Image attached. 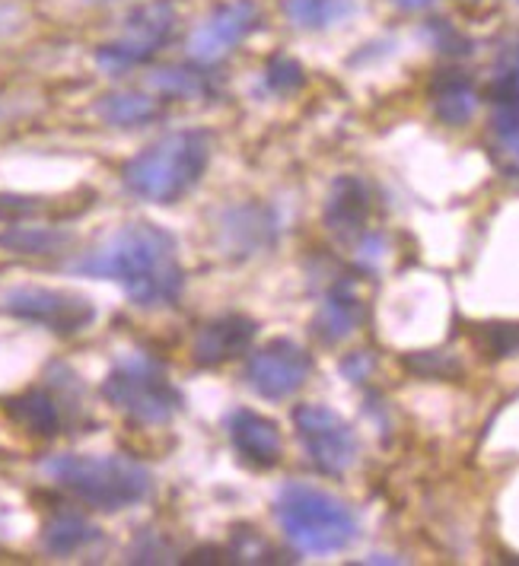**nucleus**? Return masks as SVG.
I'll use <instances>...</instances> for the list:
<instances>
[{
    "label": "nucleus",
    "instance_id": "1",
    "mask_svg": "<svg viewBox=\"0 0 519 566\" xmlns=\"http://www.w3.org/2000/svg\"><path fill=\"white\" fill-rule=\"evenodd\" d=\"M71 271L80 277L115 281L141 310L176 306L185 290L176 239L147 220L118 227L96 249L71 261Z\"/></svg>",
    "mask_w": 519,
    "mask_h": 566
},
{
    "label": "nucleus",
    "instance_id": "2",
    "mask_svg": "<svg viewBox=\"0 0 519 566\" xmlns=\"http://www.w3.org/2000/svg\"><path fill=\"white\" fill-rule=\"evenodd\" d=\"M42 474L54 488L68 490L74 500L93 506V510H103V513H118V510L137 506L154 490L150 471L125 455L61 452V455H52L42 462Z\"/></svg>",
    "mask_w": 519,
    "mask_h": 566
},
{
    "label": "nucleus",
    "instance_id": "3",
    "mask_svg": "<svg viewBox=\"0 0 519 566\" xmlns=\"http://www.w3.org/2000/svg\"><path fill=\"white\" fill-rule=\"evenodd\" d=\"M210 163V137L205 130H176L159 137L147 150L131 156L122 169V185L134 198L173 205L188 195Z\"/></svg>",
    "mask_w": 519,
    "mask_h": 566
},
{
    "label": "nucleus",
    "instance_id": "4",
    "mask_svg": "<svg viewBox=\"0 0 519 566\" xmlns=\"http://www.w3.org/2000/svg\"><path fill=\"white\" fill-rule=\"evenodd\" d=\"M287 541L303 554H338L357 538V518L344 500L303 481H290L274 500Z\"/></svg>",
    "mask_w": 519,
    "mask_h": 566
},
{
    "label": "nucleus",
    "instance_id": "5",
    "mask_svg": "<svg viewBox=\"0 0 519 566\" xmlns=\"http://www.w3.org/2000/svg\"><path fill=\"white\" fill-rule=\"evenodd\" d=\"M105 401L144 427H163L183 411V395L169 373L147 354H128L105 373Z\"/></svg>",
    "mask_w": 519,
    "mask_h": 566
},
{
    "label": "nucleus",
    "instance_id": "6",
    "mask_svg": "<svg viewBox=\"0 0 519 566\" xmlns=\"http://www.w3.org/2000/svg\"><path fill=\"white\" fill-rule=\"evenodd\" d=\"M176 29H179V10L169 0L141 3L128 13L122 35L96 52V64L108 77H122L134 67L147 64L166 42H173Z\"/></svg>",
    "mask_w": 519,
    "mask_h": 566
},
{
    "label": "nucleus",
    "instance_id": "7",
    "mask_svg": "<svg viewBox=\"0 0 519 566\" xmlns=\"http://www.w3.org/2000/svg\"><path fill=\"white\" fill-rule=\"evenodd\" d=\"M0 306L13 318L42 325L54 335H77L96 322V306L86 296L54 286H13L0 296Z\"/></svg>",
    "mask_w": 519,
    "mask_h": 566
},
{
    "label": "nucleus",
    "instance_id": "8",
    "mask_svg": "<svg viewBox=\"0 0 519 566\" xmlns=\"http://www.w3.org/2000/svg\"><path fill=\"white\" fill-rule=\"evenodd\" d=\"M293 427L297 437L303 442L310 462L322 471V474H344L347 468H354L361 442L354 427L332 408L325 405H300L293 411Z\"/></svg>",
    "mask_w": 519,
    "mask_h": 566
},
{
    "label": "nucleus",
    "instance_id": "9",
    "mask_svg": "<svg viewBox=\"0 0 519 566\" xmlns=\"http://www.w3.org/2000/svg\"><path fill=\"white\" fill-rule=\"evenodd\" d=\"M312 373V357L297 344L278 337L259 347L246 363V382L268 401H284L307 386Z\"/></svg>",
    "mask_w": 519,
    "mask_h": 566
},
{
    "label": "nucleus",
    "instance_id": "10",
    "mask_svg": "<svg viewBox=\"0 0 519 566\" xmlns=\"http://www.w3.org/2000/svg\"><path fill=\"white\" fill-rule=\"evenodd\" d=\"M259 7L252 0H230L217 7L214 13L205 17V23L191 32L188 52L198 64H217L227 54L236 52L239 42H246L259 29Z\"/></svg>",
    "mask_w": 519,
    "mask_h": 566
},
{
    "label": "nucleus",
    "instance_id": "11",
    "mask_svg": "<svg viewBox=\"0 0 519 566\" xmlns=\"http://www.w3.org/2000/svg\"><path fill=\"white\" fill-rule=\"evenodd\" d=\"M217 235L227 249V255L252 258L274 245L278 239V220L274 210L261 205H239L220 213Z\"/></svg>",
    "mask_w": 519,
    "mask_h": 566
},
{
    "label": "nucleus",
    "instance_id": "12",
    "mask_svg": "<svg viewBox=\"0 0 519 566\" xmlns=\"http://www.w3.org/2000/svg\"><path fill=\"white\" fill-rule=\"evenodd\" d=\"M227 433L236 452L242 455V462H249L252 468H274L284 455V439H281L278 423L261 417L259 411L239 408L230 413Z\"/></svg>",
    "mask_w": 519,
    "mask_h": 566
},
{
    "label": "nucleus",
    "instance_id": "13",
    "mask_svg": "<svg viewBox=\"0 0 519 566\" xmlns=\"http://www.w3.org/2000/svg\"><path fill=\"white\" fill-rule=\"evenodd\" d=\"M361 322H364V300L357 293V283L338 277L335 283H329L325 300L312 318V335L322 344H341L361 328Z\"/></svg>",
    "mask_w": 519,
    "mask_h": 566
},
{
    "label": "nucleus",
    "instance_id": "14",
    "mask_svg": "<svg viewBox=\"0 0 519 566\" xmlns=\"http://www.w3.org/2000/svg\"><path fill=\"white\" fill-rule=\"evenodd\" d=\"M256 332H259L256 322L246 315H220L198 332L191 357L198 366H220L246 354L256 340Z\"/></svg>",
    "mask_w": 519,
    "mask_h": 566
},
{
    "label": "nucleus",
    "instance_id": "15",
    "mask_svg": "<svg viewBox=\"0 0 519 566\" xmlns=\"http://www.w3.org/2000/svg\"><path fill=\"white\" fill-rule=\"evenodd\" d=\"M370 210H373V198H370L366 181L357 179V176H341L329 191L322 220L338 239H361L366 232Z\"/></svg>",
    "mask_w": 519,
    "mask_h": 566
},
{
    "label": "nucleus",
    "instance_id": "16",
    "mask_svg": "<svg viewBox=\"0 0 519 566\" xmlns=\"http://www.w3.org/2000/svg\"><path fill=\"white\" fill-rule=\"evenodd\" d=\"M7 413L32 437H58L68 423V408H64V395L52 388H29L23 395H17L13 401H7Z\"/></svg>",
    "mask_w": 519,
    "mask_h": 566
},
{
    "label": "nucleus",
    "instance_id": "17",
    "mask_svg": "<svg viewBox=\"0 0 519 566\" xmlns=\"http://www.w3.org/2000/svg\"><path fill=\"white\" fill-rule=\"evenodd\" d=\"M434 112L443 125L449 128H463L471 122V115L478 112V93L471 86V80L463 77L459 71H446L434 80Z\"/></svg>",
    "mask_w": 519,
    "mask_h": 566
},
{
    "label": "nucleus",
    "instance_id": "18",
    "mask_svg": "<svg viewBox=\"0 0 519 566\" xmlns=\"http://www.w3.org/2000/svg\"><path fill=\"white\" fill-rule=\"evenodd\" d=\"M208 64H176L150 74V86L163 99H179V103H195V99H210L217 93V80L205 71Z\"/></svg>",
    "mask_w": 519,
    "mask_h": 566
},
{
    "label": "nucleus",
    "instance_id": "19",
    "mask_svg": "<svg viewBox=\"0 0 519 566\" xmlns=\"http://www.w3.org/2000/svg\"><path fill=\"white\" fill-rule=\"evenodd\" d=\"M100 541V528L80 513H54L42 525V547L52 557H71Z\"/></svg>",
    "mask_w": 519,
    "mask_h": 566
},
{
    "label": "nucleus",
    "instance_id": "20",
    "mask_svg": "<svg viewBox=\"0 0 519 566\" xmlns=\"http://www.w3.org/2000/svg\"><path fill=\"white\" fill-rule=\"evenodd\" d=\"M163 105L147 93H108L96 103V115L103 118L108 128H141L159 118Z\"/></svg>",
    "mask_w": 519,
    "mask_h": 566
},
{
    "label": "nucleus",
    "instance_id": "21",
    "mask_svg": "<svg viewBox=\"0 0 519 566\" xmlns=\"http://www.w3.org/2000/svg\"><path fill=\"white\" fill-rule=\"evenodd\" d=\"M361 10L357 0H284V17L290 27L319 32L351 20Z\"/></svg>",
    "mask_w": 519,
    "mask_h": 566
},
{
    "label": "nucleus",
    "instance_id": "22",
    "mask_svg": "<svg viewBox=\"0 0 519 566\" xmlns=\"http://www.w3.org/2000/svg\"><path fill=\"white\" fill-rule=\"evenodd\" d=\"M0 245L17 252V255H54L71 245V232L54 230V227H10L0 235Z\"/></svg>",
    "mask_w": 519,
    "mask_h": 566
},
{
    "label": "nucleus",
    "instance_id": "23",
    "mask_svg": "<svg viewBox=\"0 0 519 566\" xmlns=\"http://www.w3.org/2000/svg\"><path fill=\"white\" fill-rule=\"evenodd\" d=\"M494 150L507 176L519 179V108L513 105H494Z\"/></svg>",
    "mask_w": 519,
    "mask_h": 566
},
{
    "label": "nucleus",
    "instance_id": "24",
    "mask_svg": "<svg viewBox=\"0 0 519 566\" xmlns=\"http://www.w3.org/2000/svg\"><path fill=\"white\" fill-rule=\"evenodd\" d=\"M471 340L488 357H517L519 354V322H485L471 328Z\"/></svg>",
    "mask_w": 519,
    "mask_h": 566
},
{
    "label": "nucleus",
    "instance_id": "25",
    "mask_svg": "<svg viewBox=\"0 0 519 566\" xmlns=\"http://www.w3.org/2000/svg\"><path fill=\"white\" fill-rule=\"evenodd\" d=\"M494 105H513L519 108V45L507 49L497 61V74L491 83Z\"/></svg>",
    "mask_w": 519,
    "mask_h": 566
},
{
    "label": "nucleus",
    "instance_id": "26",
    "mask_svg": "<svg viewBox=\"0 0 519 566\" xmlns=\"http://www.w3.org/2000/svg\"><path fill=\"white\" fill-rule=\"evenodd\" d=\"M224 554L233 560H246V564H271L274 560V547L261 538L256 528H236L230 547Z\"/></svg>",
    "mask_w": 519,
    "mask_h": 566
},
{
    "label": "nucleus",
    "instance_id": "27",
    "mask_svg": "<svg viewBox=\"0 0 519 566\" xmlns=\"http://www.w3.org/2000/svg\"><path fill=\"white\" fill-rule=\"evenodd\" d=\"M264 83H268V90L284 93L287 96V93H293V90L303 86V67H300L293 57L278 54V57H271L268 67H264Z\"/></svg>",
    "mask_w": 519,
    "mask_h": 566
},
{
    "label": "nucleus",
    "instance_id": "28",
    "mask_svg": "<svg viewBox=\"0 0 519 566\" xmlns=\"http://www.w3.org/2000/svg\"><path fill=\"white\" fill-rule=\"evenodd\" d=\"M405 366H412V369H415V373H421V376H437V379L463 373V369H459V363L453 360V357H446V354H437V350H427V354L408 357V360H405Z\"/></svg>",
    "mask_w": 519,
    "mask_h": 566
},
{
    "label": "nucleus",
    "instance_id": "29",
    "mask_svg": "<svg viewBox=\"0 0 519 566\" xmlns=\"http://www.w3.org/2000/svg\"><path fill=\"white\" fill-rule=\"evenodd\" d=\"M370 373H373V357H370L366 350L347 354V357L341 360V376L351 379V382H364Z\"/></svg>",
    "mask_w": 519,
    "mask_h": 566
},
{
    "label": "nucleus",
    "instance_id": "30",
    "mask_svg": "<svg viewBox=\"0 0 519 566\" xmlns=\"http://www.w3.org/2000/svg\"><path fill=\"white\" fill-rule=\"evenodd\" d=\"M392 3H395L398 10H427L434 0H392Z\"/></svg>",
    "mask_w": 519,
    "mask_h": 566
},
{
    "label": "nucleus",
    "instance_id": "31",
    "mask_svg": "<svg viewBox=\"0 0 519 566\" xmlns=\"http://www.w3.org/2000/svg\"><path fill=\"white\" fill-rule=\"evenodd\" d=\"M96 3H105V0H96Z\"/></svg>",
    "mask_w": 519,
    "mask_h": 566
}]
</instances>
